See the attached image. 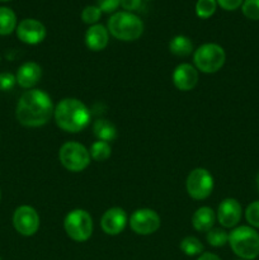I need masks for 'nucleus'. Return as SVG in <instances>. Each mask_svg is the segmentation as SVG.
<instances>
[{"instance_id":"f257e3e1","label":"nucleus","mask_w":259,"mask_h":260,"mask_svg":"<svg viewBox=\"0 0 259 260\" xmlns=\"http://www.w3.org/2000/svg\"><path fill=\"white\" fill-rule=\"evenodd\" d=\"M53 104L50 95L40 89L24 91L17 104L15 117L25 127H41L53 116Z\"/></svg>"},{"instance_id":"f03ea898","label":"nucleus","mask_w":259,"mask_h":260,"mask_svg":"<svg viewBox=\"0 0 259 260\" xmlns=\"http://www.w3.org/2000/svg\"><path fill=\"white\" fill-rule=\"evenodd\" d=\"M56 124L62 131L78 134L88 126L90 112L81 101L75 98H65L58 102L53 111Z\"/></svg>"},{"instance_id":"7ed1b4c3","label":"nucleus","mask_w":259,"mask_h":260,"mask_svg":"<svg viewBox=\"0 0 259 260\" xmlns=\"http://www.w3.org/2000/svg\"><path fill=\"white\" fill-rule=\"evenodd\" d=\"M231 250L241 260H254L259 255V234L251 226H238L229 234Z\"/></svg>"},{"instance_id":"20e7f679","label":"nucleus","mask_w":259,"mask_h":260,"mask_svg":"<svg viewBox=\"0 0 259 260\" xmlns=\"http://www.w3.org/2000/svg\"><path fill=\"white\" fill-rule=\"evenodd\" d=\"M144 22L130 12H117L108 19V32L124 42L136 41L144 33Z\"/></svg>"},{"instance_id":"39448f33","label":"nucleus","mask_w":259,"mask_h":260,"mask_svg":"<svg viewBox=\"0 0 259 260\" xmlns=\"http://www.w3.org/2000/svg\"><path fill=\"white\" fill-rule=\"evenodd\" d=\"M193 61L197 70L205 74H215L226 61L225 50L217 43H205L193 53Z\"/></svg>"},{"instance_id":"423d86ee","label":"nucleus","mask_w":259,"mask_h":260,"mask_svg":"<svg viewBox=\"0 0 259 260\" xmlns=\"http://www.w3.org/2000/svg\"><path fill=\"white\" fill-rule=\"evenodd\" d=\"M63 229L71 240L84 243L89 240L93 234V218L85 210H73L63 220Z\"/></svg>"},{"instance_id":"0eeeda50","label":"nucleus","mask_w":259,"mask_h":260,"mask_svg":"<svg viewBox=\"0 0 259 260\" xmlns=\"http://www.w3.org/2000/svg\"><path fill=\"white\" fill-rule=\"evenodd\" d=\"M58 159L62 167L69 172L79 173L89 167L91 157L89 150L84 145L75 141H69L60 147Z\"/></svg>"},{"instance_id":"6e6552de","label":"nucleus","mask_w":259,"mask_h":260,"mask_svg":"<svg viewBox=\"0 0 259 260\" xmlns=\"http://www.w3.org/2000/svg\"><path fill=\"white\" fill-rule=\"evenodd\" d=\"M187 193L193 200L202 201L211 196L213 190V177L205 168L193 169L185 182Z\"/></svg>"},{"instance_id":"1a4fd4ad","label":"nucleus","mask_w":259,"mask_h":260,"mask_svg":"<svg viewBox=\"0 0 259 260\" xmlns=\"http://www.w3.org/2000/svg\"><path fill=\"white\" fill-rule=\"evenodd\" d=\"M160 216L150 208L136 210L130 217V228L137 235H151L160 228Z\"/></svg>"},{"instance_id":"9d476101","label":"nucleus","mask_w":259,"mask_h":260,"mask_svg":"<svg viewBox=\"0 0 259 260\" xmlns=\"http://www.w3.org/2000/svg\"><path fill=\"white\" fill-rule=\"evenodd\" d=\"M13 226L23 236H33L40 229V216L30 206H20L13 215Z\"/></svg>"},{"instance_id":"9b49d317","label":"nucleus","mask_w":259,"mask_h":260,"mask_svg":"<svg viewBox=\"0 0 259 260\" xmlns=\"http://www.w3.org/2000/svg\"><path fill=\"white\" fill-rule=\"evenodd\" d=\"M17 36L23 43L27 45H38L46 38L47 30L42 22L32 18L23 19L17 25Z\"/></svg>"},{"instance_id":"f8f14e48","label":"nucleus","mask_w":259,"mask_h":260,"mask_svg":"<svg viewBox=\"0 0 259 260\" xmlns=\"http://www.w3.org/2000/svg\"><path fill=\"white\" fill-rule=\"evenodd\" d=\"M243 216L241 205L235 198H226L220 203L217 208V220L221 226L226 229L236 228Z\"/></svg>"},{"instance_id":"ddd939ff","label":"nucleus","mask_w":259,"mask_h":260,"mask_svg":"<svg viewBox=\"0 0 259 260\" xmlns=\"http://www.w3.org/2000/svg\"><path fill=\"white\" fill-rule=\"evenodd\" d=\"M127 225V213L123 208L112 207L103 213L101 228L104 234L111 236L119 235Z\"/></svg>"},{"instance_id":"4468645a","label":"nucleus","mask_w":259,"mask_h":260,"mask_svg":"<svg viewBox=\"0 0 259 260\" xmlns=\"http://www.w3.org/2000/svg\"><path fill=\"white\" fill-rule=\"evenodd\" d=\"M173 83L182 91L192 90L198 83V70L190 63H180L173 71Z\"/></svg>"},{"instance_id":"2eb2a0df","label":"nucleus","mask_w":259,"mask_h":260,"mask_svg":"<svg viewBox=\"0 0 259 260\" xmlns=\"http://www.w3.org/2000/svg\"><path fill=\"white\" fill-rule=\"evenodd\" d=\"M41 76H42L41 66L37 62L28 61L18 69L15 79H17V84L20 88L30 89L41 80Z\"/></svg>"},{"instance_id":"dca6fc26","label":"nucleus","mask_w":259,"mask_h":260,"mask_svg":"<svg viewBox=\"0 0 259 260\" xmlns=\"http://www.w3.org/2000/svg\"><path fill=\"white\" fill-rule=\"evenodd\" d=\"M109 32L104 25L94 24L86 29L85 32V45L89 50L98 52L104 50L108 45Z\"/></svg>"},{"instance_id":"f3484780","label":"nucleus","mask_w":259,"mask_h":260,"mask_svg":"<svg viewBox=\"0 0 259 260\" xmlns=\"http://www.w3.org/2000/svg\"><path fill=\"white\" fill-rule=\"evenodd\" d=\"M216 221L215 211L212 208L207 207H200L192 216V225L195 230L200 231V233H208L211 229H213Z\"/></svg>"},{"instance_id":"a211bd4d","label":"nucleus","mask_w":259,"mask_h":260,"mask_svg":"<svg viewBox=\"0 0 259 260\" xmlns=\"http://www.w3.org/2000/svg\"><path fill=\"white\" fill-rule=\"evenodd\" d=\"M93 134L98 141L111 142L117 137V128L108 119H96L93 124Z\"/></svg>"},{"instance_id":"6ab92c4d","label":"nucleus","mask_w":259,"mask_h":260,"mask_svg":"<svg viewBox=\"0 0 259 260\" xmlns=\"http://www.w3.org/2000/svg\"><path fill=\"white\" fill-rule=\"evenodd\" d=\"M169 51L178 57H187L193 52V43L185 36H175L169 42Z\"/></svg>"},{"instance_id":"aec40b11","label":"nucleus","mask_w":259,"mask_h":260,"mask_svg":"<svg viewBox=\"0 0 259 260\" xmlns=\"http://www.w3.org/2000/svg\"><path fill=\"white\" fill-rule=\"evenodd\" d=\"M17 29V15L10 8L0 7V36H8Z\"/></svg>"},{"instance_id":"412c9836","label":"nucleus","mask_w":259,"mask_h":260,"mask_svg":"<svg viewBox=\"0 0 259 260\" xmlns=\"http://www.w3.org/2000/svg\"><path fill=\"white\" fill-rule=\"evenodd\" d=\"M180 250L188 256H196L201 255L203 251V244L201 243L200 239L195 238V236H187L180 241L179 245Z\"/></svg>"},{"instance_id":"4be33fe9","label":"nucleus","mask_w":259,"mask_h":260,"mask_svg":"<svg viewBox=\"0 0 259 260\" xmlns=\"http://www.w3.org/2000/svg\"><path fill=\"white\" fill-rule=\"evenodd\" d=\"M90 157L95 161H106L112 154L111 145L104 141H95L89 150Z\"/></svg>"},{"instance_id":"5701e85b","label":"nucleus","mask_w":259,"mask_h":260,"mask_svg":"<svg viewBox=\"0 0 259 260\" xmlns=\"http://www.w3.org/2000/svg\"><path fill=\"white\" fill-rule=\"evenodd\" d=\"M206 240L213 248H221L229 243V234L223 229L213 228L207 233Z\"/></svg>"},{"instance_id":"b1692460","label":"nucleus","mask_w":259,"mask_h":260,"mask_svg":"<svg viewBox=\"0 0 259 260\" xmlns=\"http://www.w3.org/2000/svg\"><path fill=\"white\" fill-rule=\"evenodd\" d=\"M217 2L216 0H197L196 3V14L201 19L211 18L216 12Z\"/></svg>"},{"instance_id":"393cba45","label":"nucleus","mask_w":259,"mask_h":260,"mask_svg":"<svg viewBox=\"0 0 259 260\" xmlns=\"http://www.w3.org/2000/svg\"><path fill=\"white\" fill-rule=\"evenodd\" d=\"M102 17V10L99 9L98 5H88L81 12V19L86 24L94 25L99 22Z\"/></svg>"},{"instance_id":"a878e982","label":"nucleus","mask_w":259,"mask_h":260,"mask_svg":"<svg viewBox=\"0 0 259 260\" xmlns=\"http://www.w3.org/2000/svg\"><path fill=\"white\" fill-rule=\"evenodd\" d=\"M241 10L248 19L259 20V0H244Z\"/></svg>"},{"instance_id":"bb28decb","label":"nucleus","mask_w":259,"mask_h":260,"mask_svg":"<svg viewBox=\"0 0 259 260\" xmlns=\"http://www.w3.org/2000/svg\"><path fill=\"white\" fill-rule=\"evenodd\" d=\"M245 218L251 228L259 229V201H254L246 207Z\"/></svg>"},{"instance_id":"cd10ccee","label":"nucleus","mask_w":259,"mask_h":260,"mask_svg":"<svg viewBox=\"0 0 259 260\" xmlns=\"http://www.w3.org/2000/svg\"><path fill=\"white\" fill-rule=\"evenodd\" d=\"M17 83V79L10 73H0V90L8 91Z\"/></svg>"},{"instance_id":"c85d7f7f","label":"nucleus","mask_w":259,"mask_h":260,"mask_svg":"<svg viewBox=\"0 0 259 260\" xmlns=\"http://www.w3.org/2000/svg\"><path fill=\"white\" fill-rule=\"evenodd\" d=\"M121 5V0H98V8L102 13H113Z\"/></svg>"},{"instance_id":"c756f323","label":"nucleus","mask_w":259,"mask_h":260,"mask_svg":"<svg viewBox=\"0 0 259 260\" xmlns=\"http://www.w3.org/2000/svg\"><path fill=\"white\" fill-rule=\"evenodd\" d=\"M216 2L222 9L231 12V10H236L239 7H241L244 0H216Z\"/></svg>"},{"instance_id":"7c9ffc66","label":"nucleus","mask_w":259,"mask_h":260,"mask_svg":"<svg viewBox=\"0 0 259 260\" xmlns=\"http://www.w3.org/2000/svg\"><path fill=\"white\" fill-rule=\"evenodd\" d=\"M142 0H121V7L123 8L124 12H135L141 8Z\"/></svg>"},{"instance_id":"2f4dec72","label":"nucleus","mask_w":259,"mask_h":260,"mask_svg":"<svg viewBox=\"0 0 259 260\" xmlns=\"http://www.w3.org/2000/svg\"><path fill=\"white\" fill-rule=\"evenodd\" d=\"M197 260H221V258L213 253H203L198 256Z\"/></svg>"},{"instance_id":"473e14b6","label":"nucleus","mask_w":259,"mask_h":260,"mask_svg":"<svg viewBox=\"0 0 259 260\" xmlns=\"http://www.w3.org/2000/svg\"><path fill=\"white\" fill-rule=\"evenodd\" d=\"M256 188H258V192H259V174L256 177Z\"/></svg>"},{"instance_id":"72a5a7b5","label":"nucleus","mask_w":259,"mask_h":260,"mask_svg":"<svg viewBox=\"0 0 259 260\" xmlns=\"http://www.w3.org/2000/svg\"><path fill=\"white\" fill-rule=\"evenodd\" d=\"M0 2H9V0H0Z\"/></svg>"},{"instance_id":"f704fd0d","label":"nucleus","mask_w":259,"mask_h":260,"mask_svg":"<svg viewBox=\"0 0 259 260\" xmlns=\"http://www.w3.org/2000/svg\"><path fill=\"white\" fill-rule=\"evenodd\" d=\"M0 200H2V192H0Z\"/></svg>"},{"instance_id":"c9c22d12","label":"nucleus","mask_w":259,"mask_h":260,"mask_svg":"<svg viewBox=\"0 0 259 260\" xmlns=\"http://www.w3.org/2000/svg\"><path fill=\"white\" fill-rule=\"evenodd\" d=\"M0 260H2V259H0Z\"/></svg>"}]
</instances>
